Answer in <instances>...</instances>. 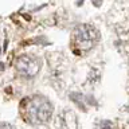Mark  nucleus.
I'll return each instance as SVG.
<instances>
[{"label":"nucleus","instance_id":"nucleus-1","mask_svg":"<svg viewBox=\"0 0 129 129\" xmlns=\"http://www.w3.org/2000/svg\"><path fill=\"white\" fill-rule=\"evenodd\" d=\"M54 106L50 100L43 95L26 97L20 102V114L30 125H43L52 117Z\"/></svg>","mask_w":129,"mask_h":129},{"label":"nucleus","instance_id":"nucleus-2","mask_svg":"<svg viewBox=\"0 0 129 129\" xmlns=\"http://www.w3.org/2000/svg\"><path fill=\"white\" fill-rule=\"evenodd\" d=\"M100 39L98 30L91 26V24H79L73 30L71 34V43H73V50L85 54L90 51L93 47L97 44Z\"/></svg>","mask_w":129,"mask_h":129},{"label":"nucleus","instance_id":"nucleus-3","mask_svg":"<svg viewBox=\"0 0 129 129\" xmlns=\"http://www.w3.org/2000/svg\"><path fill=\"white\" fill-rule=\"evenodd\" d=\"M15 66H16L18 73L22 77H24V78H32V77H35L39 73L42 63H40V59L36 58L35 55L26 54L16 59Z\"/></svg>","mask_w":129,"mask_h":129},{"label":"nucleus","instance_id":"nucleus-4","mask_svg":"<svg viewBox=\"0 0 129 129\" xmlns=\"http://www.w3.org/2000/svg\"><path fill=\"white\" fill-rule=\"evenodd\" d=\"M95 129H114V125H113L112 121H101V122L95 126Z\"/></svg>","mask_w":129,"mask_h":129},{"label":"nucleus","instance_id":"nucleus-5","mask_svg":"<svg viewBox=\"0 0 129 129\" xmlns=\"http://www.w3.org/2000/svg\"><path fill=\"white\" fill-rule=\"evenodd\" d=\"M0 129H14V126L10 124H2L0 125Z\"/></svg>","mask_w":129,"mask_h":129}]
</instances>
